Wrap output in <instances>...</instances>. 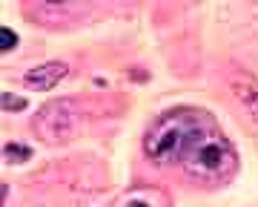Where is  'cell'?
<instances>
[{
	"label": "cell",
	"mask_w": 258,
	"mask_h": 207,
	"mask_svg": "<svg viewBox=\"0 0 258 207\" xmlns=\"http://www.w3.org/2000/svg\"><path fill=\"white\" fill-rule=\"evenodd\" d=\"M23 107H26L23 98H15V95L3 92V110H23Z\"/></svg>",
	"instance_id": "ba28073f"
},
{
	"label": "cell",
	"mask_w": 258,
	"mask_h": 207,
	"mask_svg": "<svg viewBox=\"0 0 258 207\" xmlns=\"http://www.w3.org/2000/svg\"><path fill=\"white\" fill-rule=\"evenodd\" d=\"M232 89H235L232 95H238L241 101L247 104L249 110H252V115H255V121H258V84L255 81H249V78H241Z\"/></svg>",
	"instance_id": "5b68a950"
},
{
	"label": "cell",
	"mask_w": 258,
	"mask_h": 207,
	"mask_svg": "<svg viewBox=\"0 0 258 207\" xmlns=\"http://www.w3.org/2000/svg\"><path fill=\"white\" fill-rule=\"evenodd\" d=\"M15 46H18V35H15V29L0 26V49H3V52H12Z\"/></svg>",
	"instance_id": "52a82bcc"
},
{
	"label": "cell",
	"mask_w": 258,
	"mask_h": 207,
	"mask_svg": "<svg viewBox=\"0 0 258 207\" xmlns=\"http://www.w3.org/2000/svg\"><path fill=\"white\" fill-rule=\"evenodd\" d=\"M66 72H69V66L63 61H49V64H40L35 69H29L26 75H23V84L29 89H37V92H49V89H55L63 81Z\"/></svg>",
	"instance_id": "3957f363"
},
{
	"label": "cell",
	"mask_w": 258,
	"mask_h": 207,
	"mask_svg": "<svg viewBox=\"0 0 258 207\" xmlns=\"http://www.w3.org/2000/svg\"><path fill=\"white\" fill-rule=\"evenodd\" d=\"M75 130V107L69 101H52L43 104L35 115V132L43 141H66Z\"/></svg>",
	"instance_id": "7a4b0ae2"
},
{
	"label": "cell",
	"mask_w": 258,
	"mask_h": 207,
	"mask_svg": "<svg viewBox=\"0 0 258 207\" xmlns=\"http://www.w3.org/2000/svg\"><path fill=\"white\" fill-rule=\"evenodd\" d=\"M112 207H169V196L155 187H132Z\"/></svg>",
	"instance_id": "277c9868"
},
{
	"label": "cell",
	"mask_w": 258,
	"mask_h": 207,
	"mask_svg": "<svg viewBox=\"0 0 258 207\" xmlns=\"http://www.w3.org/2000/svg\"><path fill=\"white\" fill-rule=\"evenodd\" d=\"M144 152L158 164H175L204 184L224 181L235 170V150L201 110H169L149 124Z\"/></svg>",
	"instance_id": "6da1fadb"
},
{
	"label": "cell",
	"mask_w": 258,
	"mask_h": 207,
	"mask_svg": "<svg viewBox=\"0 0 258 207\" xmlns=\"http://www.w3.org/2000/svg\"><path fill=\"white\" fill-rule=\"evenodd\" d=\"M3 159L9 161V164H23V161L32 159V147H23V144L9 141L6 147H3Z\"/></svg>",
	"instance_id": "8992f818"
}]
</instances>
